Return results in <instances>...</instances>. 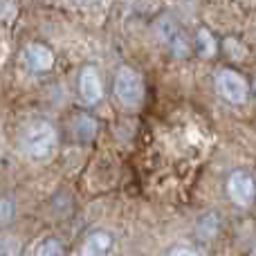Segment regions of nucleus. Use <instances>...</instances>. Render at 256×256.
Wrapping results in <instances>:
<instances>
[{
	"label": "nucleus",
	"mask_w": 256,
	"mask_h": 256,
	"mask_svg": "<svg viewBox=\"0 0 256 256\" xmlns=\"http://www.w3.org/2000/svg\"><path fill=\"white\" fill-rule=\"evenodd\" d=\"M56 142H58L56 128L48 120H32L30 124L22 128V135H20L22 150L34 160L50 158L54 153V148H56Z\"/></svg>",
	"instance_id": "f257e3e1"
},
{
	"label": "nucleus",
	"mask_w": 256,
	"mask_h": 256,
	"mask_svg": "<svg viewBox=\"0 0 256 256\" xmlns=\"http://www.w3.org/2000/svg\"><path fill=\"white\" fill-rule=\"evenodd\" d=\"M112 94L115 99L126 108H137L144 99V81L132 68L122 66L115 72V81H112Z\"/></svg>",
	"instance_id": "f03ea898"
},
{
	"label": "nucleus",
	"mask_w": 256,
	"mask_h": 256,
	"mask_svg": "<svg viewBox=\"0 0 256 256\" xmlns=\"http://www.w3.org/2000/svg\"><path fill=\"white\" fill-rule=\"evenodd\" d=\"M216 92L220 94L227 104L240 106V104L248 102L250 86L240 72L232 70V68H222V70L216 74Z\"/></svg>",
	"instance_id": "7ed1b4c3"
},
{
	"label": "nucleus",
	"mask_w": 256,
	"mask_h": 256,
	"mask_svg": "<svg viewBox=\"0 0 256 256\" xmlns=\"http://www.w3.org/2000/svg\"><path fill=\"white\" fill-rule=\"evenodd\" d=\"M227 196L236 207H252L256 200V182L248 171H232L227 178Z\"/></svg>",
	"instance_id": "20e7f679"
},
{
	"label": "nucleus",
	"mask_w": 256,
	"mask_h": 256,
	"mask_svg": "<svg viewBox=\"0 0 256 256\" xmlns=\"http://www.w3.org/2000/svg\"><path fill=\"white\" fill-rule=\"evenodd\" d=\"M79 97L86 106H94V104L102 102L104 86H102V76H99L94 66H86L79 72Z\"/></svg>",
	"instance_id": "39448f33"
},
{
	"label": "nucleus",
	"mask_w": 256,
	"mask_h": 256,
	"mask_svg": "<svg viewBox=\"0 0 256 256\" xmlns=\"http://www.w3.org/2000/svg\"><path fill=\"white\" fill-rule=\"evenodd\" d=\"M20 58H22L27 70L36 72V74L52 70V66H54V52L43 43H30L25 50H22Z\"/></svg>",
	"instance_id": "423d86ee"
},
{
	"label": "nucleus",
	"mask_w": 256,
	"mask_h": 256,
	"mask_svg": "<svg viewBox=\"0 0 256 256\" xmlns=\"http://www.w3.org/2000/svg\"><path fill=\"white\" fill-rule=\"evenodd\" d=\"M112 234L108 230H92L84 238L79 256H108L112 250Z\"/></svg>",
	"instance_id": "0eeeda50"
},
{
	"label": "nucleus",
	"mask_w": 256,
	"mask_h": 256,
	"mask_svg": "<svg viewBox=\"0 0 256 256\" xmlns=\"http://www.w3.org/2000/svg\"><path fill=\"white\" fill-rule=\"evenodd\" d=\"M218 227H220V218H218L216 212H207L196 220V236H198L202 243L212 240L214 236L218 234Z\"/></svg>",
	"instance_id": "6e6552de"
},
{
	"label": "nucleus",
	"mask_w": 256,
	"mask_h": 256,
	"mask_svg": "<svg viewBox=\"0 0 256 256\" xmlns=\"http://www.w3.org/2000/svg\"><path fill=\"white\" fill-rule=\"evenodd\" d=\"M196 48H198V54L200 56H214V54L218 52V43L216 38H214V34L209 30H204V27H200L198 34H196Z\"/></svg>",
	"instance_id": "1a4fd4ad"
},
{
	"label": "nucleus",
	"mask_w": 256,
	"mask_h": 256,
	"mask_svg": "<svg viewBox=\"0 0 256 256\" xmlns=\"http://www.w3.org/2000/svg\"><path fill=\"white\" fill-rule=\"evenodd\" d=\"M63 245L56 236H45L36 243L34 248V256H63Z\"/></svg>",
	"instance_id": "9d476101"
},
{
	"label": "nucleus",
	"mask_w": 256,
	"mask_h": 256,
	"mask_svg": "<svg viewBox=\"0 0 256 256\" xmlns=\"http://www.w3.org/2000/svg\"><path fill=\"white\" fill-rule=\"evenodd\" d=\"M94 130H97V124L86 115H79L72 122V132H74L79 140H90V137L94 135Z\"/></svg>",
	"instance_id": "9b49d317"
},
{
	"label": "nucleus",
	"mask_w": 256,
	"mask_h": 256,
	"mask_svg": "<svg viewBox=\"0 0 256 256\" xmlns=\"http://www.w3.org/2000/svg\"><path fill=\"white\" fill-rule=\"evenodd\" d=\"M14 216H16V207H14V202L9 198H0V227L7 225V222H12Z\"/></svg>",
	"instance_id": "f8f14e48"
},
{
	"label": "nucleus",
	"mask_w": 256,
	"mask_h": 256,
	"mask_svg": "<svg viewBox=\"0 0 256 256\" xmlns=\"http://www.w3.org/2000/svg\"><path fill=\"white\" fill-rule=\"evenodd\" d=\"M0 256H18V243L14 238H0Z\"/></svg>",
	"instance_id": "ddd939ff"
},
{
	"label": "nucleus",
	"mask_w": 256,
	"mask_h": 256,
	"mask_svg": "<svg viewBox=\"0 0 256 256\" xmlns=\"http://www.w3.org/2000/svg\"><path fill=\"white\" fill-rule=\"evenodd\" d=\"M164 256H200V254L194 248H189V245H173V248L166 250Z\"/></svg>",
	"instance_id": "4468645a"
},
{
	"label": "nucleus",
	"mask_w": 256,
	"mask_h": 256,
	"mask_svg": "<svg viewBox=\"0 0 256 256\" xmlns=\"http://www.w3.org/2000/svg\"><path fill=\"white\" fill-rule=\"evenodd\" d=\"M74 4H79V7H86V4H94L97 0H72Z\"/></svg>",
	"instance_id": "2eb2a0df"
},
{
	"label": "nucleus",
	"mask_w": 256,
	"mask_h": 256,
	"mask_svg": "<svg viewBox=\"0 0 256 256\" xmlns=\"http://www.w3.org/2000/svg\"><path fill=\"white\" fill-rule=\"evenodd\" d=\"M4 12H7V2H4V0H0V18L4 16Z\"/></svg>",
	"instance_id": "dca6fc26"
},
{
	"label": "nucleus",
	"mask_w": 256,
	"mask_h": 256,
	"mask_svg": "<svg viewBox=\"0 0 256 256\" xmlns=\"http://www.w3.org/2000/svg\"><path fill=\"white\" fill-rule=\"evenodd\" d=\"M252 256H256V245H254V248H252Z\"/></svg>",
	"instance_id": "f3484780"
},
{
	"label": "nucleus",
	"mask_w": 256,
	"mask_h": 256,
	"mask_svg": "<svg viewBox=\"0 0 256 256\" xmlns=\"http://www.w3.org/2000/svg\"><path fill=\"white\" fill-rule=\"evenodd\" d=\"M254 92H256V76H254Z\"/></svg>",
	"instance_id": "a211bd4d"
}]
</instances>
